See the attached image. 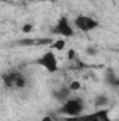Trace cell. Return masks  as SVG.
<instances>
[{
    "label": "cell",
    "instance_id": "1",
    "mask_svg": "<svg viewBox=\"0 0 119 121\" xmlns=\"http://www.w3.org/2000/svg\"><path fill=\"white\" fill-rule=\"evenodd\" d=\"M86 110V103L83 100V97L79 96H71L67 101H64L63 104H60L58 108V114L66 117V118H74L79 117L81 114H84Z\"/></svg>",
    "mask_w": 119,
    "mask_h": 121
},
{
    "label": "cell",
    "instance_id": "2",
    "mask_svg": "<svg viewBox=\"0 0 119 121\" xmlns=\"http://www.w3.org/2000/svg\"><path fill=\"white\" fill-rule=\"evenodd\" d=\"M76 28H74V24H73V20H70L66 14H60L59 18L56 20V23L53 24V27L51 28V32L59 38H64V39H69V38H73L76 35Z\"/></svg>",
    "mask_w": 119,
    "mask_h": 121
},
{
    "label": "cell",
    "instance_id": "3",
    "mask_svg": "<svg viewBox=\"0 0 119 121\" xmlns=\"http://www.w3.org/2000/svg\"><path fill=\"white\" fill-rule=\"evenodd\" d=\"M3 85L8 89H24L28 85V80L24 73L17 70H8L1 75Z\"/></svg>",
    "mask_w": 119,
    "mask_h": 121
},
{
    "label": "cell",
    "instance_id": "4",
    "mask_svg": "<svg viewBox=\"0 0 119 121\" xmlns=\"http://www.w3.org/2000/svg\"><path fill=\"white\" fill-rule=\"evenodd\" d=\"M73 24H74L76 30L80 31V32H84V34L92 32V31H95L99 27V21L95 17L90 16V14H77V16H74Z\"/></svg>",
    "mask_w": 119,
    "mask_h": 121
},
{
    "label": "cell",
    "instance_id": "5",
    "mask_svg": "<svg viewBox=\"0 0 119 121\" xmlns=\"http://www.w3.org/2000/svg\"><path fill=\"white\" fill-rule=\"evenodd\" d=\"M36 65L41 66L42 69H45L48 73H56L59 70V59H58V56H56L53 49L45 51L36 59Z\"/></svg>",
    "mask_w": 119,
    "mask_h": 121
},
{
    "label": "cell",
    "instance_id": "6",
    "mask_svg": "<svg viewBox=\"0 0 119 121\" xmlns=\"http://www.w3.org/2000/svg\"><path fill=\"white\" fill-rule=\"evenodd\" d=\"M66 121H115L111 117V108H95L88 114H81L74 118H66Z\"/></svg>",
    "mask_w": 119,
    "mask_h": 121
},
{
    "label": "cell",
    "instance_id": "7",
    "mask_svg": "<svg viewBox=\"0 0 119 121\" xmlns=\"http://www.w3.org/2000/svg\"><path fill=\"white\" fill-rule=\"evenodd\" d=\"M71 93H73V91L70 90L69 85H62L59 87H56L55 90H52V97H53L59 104H63L64 101H67V100L71 97Z\"/></svg>",
    "mask_w": 119,
    "mask_h": 121
},
{
    "label": "cell",
    "instance_id": "8",
    "mask_svg": "<svg viewBox=\"0 0 119 121\" xmlns=\"http://www.w3.org/2000/svg\"><path fill=\"white\" fill-rule=\"evenodd\" d=\"M109 97L105 94V93H101V94H97L94 97V106L95 108H105L109 106Z\"/></svg>",
    "mask_w": 119,
    "mask_h": 121
},
{
    "label": "cell",
    "instance_id": "9",
    "mask_svg": "<svg viewBox=\"0 0 119 121\" xmlns=\"http://www.w3.org/2000/svg\"><path fill=\"white\" fill-rule=\"evenodd\" d=\"M66 48V39L64 38H55L51 44V49H56V51H63Z\"/></svg>",
    "mask_w": 119,
    "mask_h": 121
},
{
    "label": "cell",
    "instance_id": "10",
    "mask_svg": "<svg viewBox=\"0 0 119 121\" xmlns=\"http://www.w3.org/2000/svg\"><path fill=\"white\" fill-rule=\"evenodd\" d=\"M17 44L18 45H23V47H30V45H35L36 41L32 39V38H23V39H18Z\"/></svg>",
    "mask_w": 119,
    "mask_h": 121
},
{
    "label": "cell",
    "instance_id": "11",
    "mask_svg": "<svg viewBox=\"0 0 119 121\" xmlns=\"http://www.w3.org/2000/svg\"><path fill=\"white\" fill-rule=\"evenodd\" d=\"M67 85H69L70 90L73 91V93H74V91H79L80 89H81V83H80L79 80H71V82H70V83H67Z\"/></svg>",
    "mask_w": 119,
    "mask_h": 121
},
{
    "label": "cell",
    "instance_id": "12",
    "mask_svg": "<svg viewBox=\"0 0 119 121\" xmlns=\"http://www.w3.org/2000/svg\"><path fill=\"white\" fill-rule=\"evenodd\" d=\"M32 30H34V26L30 24V23H25V24H23V27H21V31H23L24 34H30Z\"/></svg>",
    "mask_w": 119,
    "mask_h": 121
},
{
    "label": "cell",
    "instance_id": "13",
    "mask_svg": "<svg viewBox=\"0 0 119 121\" xmlns=\"http://www.w3.org/2000/svg\"><path fill=\"white\" fill-rule=\"evenodd\" d=\"M86 52H87V55H90V56H94V55H97V49H95L94 47H88Z\"/></svg>",
    "mask_w": 119,
    "mask_h": 121
},
{
    "label": "cell",
    "instance_id": "14",
    "mask_svg": "<svg viewBox=\"0 0 119 121\" xmlns=\"http://www.w3.org/2000/svg\"><path fill=\"white\" fill-rule=\"evenodd\" d=\"M73 56H74V51H73V49H69V51H67V58H69V59H73Z\"/></svg>",
    "mask_w": 119,
    "mask_h": 121
},
{
    "label": "cell",
    "instance_id": "15",
    "mask_svg": "<svg viewBox=\"0 0 119 121\" xmlns=\"http://www.w3.org/2000/svg\"><path fill=\"white\" fill-rule=\"evenodd\" d=\"M41 121H53V118H52L51 116H46V117H44Z\"/></svg>",
    "mask_w": 119,
    "mask_h": 121
},
{
    "label": "cell",
    "instance_id": "16",
    "mask_svg": "<svg viewBox=\"0 0 119 121\" xmlns=\"http://www.w3.org/2000/svg\"><path fill=\"white\" fill-rule=\"evenodd\" d=\"M118 86H119V79H118Z\"/></svg>",
    "mask_w": 119,
    "mask_h": 121
}]
</instances>
